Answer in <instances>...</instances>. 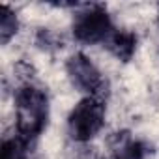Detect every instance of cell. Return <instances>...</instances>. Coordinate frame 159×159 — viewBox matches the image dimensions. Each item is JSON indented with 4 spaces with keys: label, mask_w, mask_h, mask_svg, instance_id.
Listing matches in <instances>:
<instances>
[{
    "label": "cell",
    "mask_w": 159,
    "mask_h": 159,
    "mask_svg": "<svg viewBox=\"0 0 159 159\" xmlns=\"http://www.w3.org/2000/svg\"><path fill=\"white\" fill-rule=\"evenodd\" d=\"M13 99H15L17 135L30 142L36 137H39L47 125L49 118L47 94L34 84H23L17 88Z\"/></svg>",
    "instance_id": "1"
},
{
    "label": "cell",
    "mask_w": 159,
    "mask_h": 159,
    "mask_svg": "<svg viewBox=\"0 0 159 159\" xmlns=\"http://www.w3.org/2000/svg\"><path fill=\"white\" fill-rule=\"evenodd\" d=\"M105 101L101 98L84 96L67 116V133L77 142L92 140L105 125Z\"/></svg>",
    "instance_id": "2"
},
{
    "label": "cell",
    "mask_w": 159,
    "mask_h": 159,
    "mask_svg": "<svg viewBox=\"0 0 159 159\" xmlns=\"http://www.w3.org/2000/svg\"><path fill=\"white\" fill-rule=\"evenodd\" d=\"M112 32L114 26L103 4H84L73 17V36L79 43H101L107 41Z\"/></svg>",
    "instance_id": "3"
},
{
    "label": "cell",
    "mask_w": 159,
    "mask_h": 159,
    "mask_svg": "<svg viewBox=\"0 0 159 159\" xmlns=\"http://www.w3.org/2000/svg\"><path fill=\"white\" fill-rule=\"evenodd\" d=\"M66 69H67V77L71 84L86 96H92V98H101L107 94V79L103 77V73L98 69V66L83 52H75L69 56L67 64H66Z\"/></svg>",
    "instance_id": "4"
},
{
    "label": "cell",
    "mask_w": 159,
    "mask_h": 159,
    "mask_svg": "<svg viewBox=\"0 0 159 159\" xmlns=\"http://www.w3.org/2000/svg\"><path fill=\"white\" fill-rule=\"evenodd\" d=\"M109 51L122 62H129L137 51V34L129 30H114L105 41Z\"/></svg>",
    "instance_id": "5"
},
{
    "label": "cell",
    "mask_w": 159,
    "mask_h": 159,
    "mask_svg": "<svg viewBox=\"0 0 159 159\" xmlns=\"http://www.w3.org/2000/svg\"><path fill=\"white\" fill-rule=\"evenodd\" d=\"M148 146L139 140L133 139L127 133H116V146H114V159H144L148 153Z\"/></svg>",
    "instance_id": "6"
},
{
    "label": "cell",
    "mask_w": 159,
    "mask_h": 159,
    "mask_svg": "<svg viewBox=\"0 0 159 159\" xmlns=\"http://www.w3.org/2000/svg\"><path fill=\"white\" fill-rule=\"evenodd\" d=\"M28 140L15 135L2 142V157L0 159H28Z\"/></svg>",
    "instance_id": "7"
},
{
    "label": "cell",
    "mask_w": 159,
    "mask_h": 159,
    "mask_svg": "<svg viewBox=\"0 0 159 159\" xmlns=\"http://www.w3.org/2000/svg\"><path fill=\"white\" fill-rule=\"evenodd\" d=\"M17 28H19L17 15L11 11L10 6L4 4L0 10V39H2V43H8L17 34Z\"/></svg>",
    "instance_id": "8"
},
{
    "label": "cell",
    "mask_w": 159,
    "mask_h": 159,
    "mask_svg": "<svg viewBox=\"0 0 159 159\" xmlns=\"http://www.w3.org/2000/svg\"><path fill=\"white\" fill-rule=\"evenodd\" d=\"M157 17H159V8H157Z\"/></svg>",
    "instance_id": "9"
}]
</instances>
